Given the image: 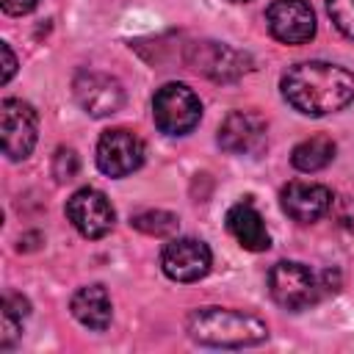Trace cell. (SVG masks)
<instances>
[{
  "label": "cell",
  "instance_id": "cell-9",
  "mask_svg": "<svg viewBox=\"0 0 354 354\" xmlns=\"http://www.w3.org/2000/svg\"><path fill=\"white\" fill-rule=\"evenodd\" d=\"M210 246L199 238H174L163 246L160 268L174 282H196L210 271Z\"/></svg>",
  "mask_w": 354,
  "mask_h": 354
},
{
  "label": "cell",
  "instance_id": "cell-14",
  "mask_svg": "<svg viewBox=\"0 0 354 354\" xmlns=\"http://www.w3.org/2000/svg\"><path fill=\"white\" fill-rule=\"evenodd\" d=\"M227 230L249 252H266L271 246V235L266 230V221L252 202H238L227 210Z\"/></svg>",
  "mask_w": 354,
  "mask_h": 354
},
{
  "label": "cell",
  "instance_id": "cell-8",
  "mask_svg": "<svg viewBox=\"0 0 354 354\" xmlns=\"http://www.w3.org/2000/svg\"><path fill=\"white\" fill-rule=\"evenodd\" d=\"M66 218L83 238H102L113 227V205L97 188H80L66 199Z\"/></svg>",
  "mask_w": 354,
  "mask_h": 354
},
{
  "label": "cell",
  "instance_id": "cell-18",
  "mask_svg": "<svg viewBox=\"0 0 354 354\" xmlns=\"http://www.w3.org/2000/svg\"><path fill=\"white\" fill-rule=\"evenodd\" d=\"M326 11L335 22V28L354 39V0H326Z\"/></svg>",
  "mask_w": 354,
  "mask_h": 354
},
{
  "label": "cell",
  "instance_id": "cell-23",
  "mask_svg": "<svg viewBox=\"0 0 354 354\" xmlns=\"http://www.w3.org/2000/svg\"><path fill=\"white\" fill-rule=\"evenodd\" d=\"M0 53H3V77H0V80L8 83V80L14 77V72H17V58H14L8 41H0Z\"/></svg>",
  "mask_w": 354,
  "mask_h": 354
},
{
  "label": "cell",
  "instance_id": "cell-24",
  "mask_svg": "<svg viewBox=\"0 0 354 354\" xmlns=\"http://www.w3.org/2000/svg\"><path fill=\"white\" fill-rule=\"evenodd\" d=\"M230 3H246V0H230Z\"/></svg>",
  "mask_w": 354,
  "mask_h": 354
},
{
  "label": "cell",
  "instance_id": "cell-13",
  "mask_svg": "<svg viewBox=\"0 0 354 354\" xmlns=\"http://www.w3.org/2000/svg\"><path fill=\"white\" fill-rule=\"evenodd\" d=\"M279 202H282V210L299 221V224H310V221H318L321 216H326L332 210V191L326 185H318V183H301V180H293L282 188L279 194Z\"/></svg>",
  "mask_w": 354,
  "mask_h": 354
},
{
  "label": "cell",
  "instance_id": "cell-17",
  "mask_svg": "<svg viewBox=\"0 0 354 354\" xmlns=\"http://www.w3.org/2000/svg\"><path fill=\"white\" fill-rule=\"evenodd\" d=\"M130 224L147 235H155V238H163V235H171L177 230V216L169 213V210H141L130 218Z\"/></svg>",
  "mask_w": 354,
  "mask_h": 354
},
{
  "label": "cell",
  "instance_id": "cell-21",
  "mask_svg": "<svg viewBox=\"0 0 354 354\" xmlns=\"http://www.w3.org/2000/svg\"><path fill=\"white\" fill-rule=\"evenodd\" d=\"M337 221H340V227H346V230H354V196H343L340 202H337Z\"/></svg>",
  "mask_w": 354,
  "mask_h": 354
},
{
  "label": "cell",
  "instance_id": "cell-12",
  "mask_svg": "<svg viewBox=\"0 0 354 354\" xmlns=\"http://www.w3.org/2000/svg\"><path fill=\"white\" fill-rule=\"evenodd\" d=\"M266 119L254 111H232L218 127V147L230 155H260L266 147Z\"/></svg>",
  "mask_w": 354,
  "mask_h": 354
},
{
  "label": "cell",
  "instance_id": "cell-11",
  "mask_svg": "<svg viewBox=\"0 0 354 354\" xmlns=\"http://www.w3.org/2000/svg\"><path fill=\"white\" fill-rule=\"evenodd\" d=\"M75 88V100L77 105L94 116V119H102V116H111L116 113L122 105H124V88L116 77L105 75V72H80L72 83Z\"/></svg>",
  "mask_w": 354,
  "mask_h": 354
},
{
  "label": "cell",
  "instance_id": "cell-15",
  "mask_svg": "<svg viewBox=\"0 0 354 354\" xmlns=\"http://www.w3.org/2000/svg\"><path fill=\"white\" fill-rule=\"evenodd\" d=\"M69 310L75 315L77 324H83L86 329H94V332H102L108 329L111 318H113V304H111V296L105 290V285H83L75 290L72 301H69Z\"/></svg>",
  "mask_w": 354,
  "mask_h": 354
},
{
  "label": "cell",
  "instance_id": "cell-3",
  "mask_svg": "<svg viewBox=\"0 0 354 354\" xmlns=\"http://www.w3.org/2000/svg\"><path fill=\"white\" fill-rule=\"evenodd\" d=\"M268 290L279 307L299 313L315 304L324 296L326 285H324V277L315 274L310 266L296 260H279L268 271Z\"/></svg>",
  "mask_w": 354,
  "mask_h": 354
},
{
  "label": "cell",
  "instance_id": "cell-16",
  "mask_svg": "<svg viewBox=\"0 0 354 354\" xmlns=\"http://www.w3.org/2000/svg\"><path fill=\"white\" fill-rule=\"evenodd\" d=\"M335 158V141L329 136H313V138H304L301 144L293 147L290 152V163L299 169V171H318L324 166H329Z\"/></svg>",
  "mask_w": 354,
  "mask_h": 354
},
{
  "label": "cell",
  "instance_id": "cell-5",
  "mask_svg": "<svg viewBox=\"0 0 354 354\" xmlns=\"http://www.w3.org/2000/svg\"><path fill=\"white\" fill-rule=\"evenodd\" d=\"M185 64L216 83H232L252 69V58L224 41H194L185 53Z\"/></svg>",
  "mask_w": 354,
  "mask_h": 354
},
{
  "label": "cell",
  "instance_id": "cell-19",
  "mask_svg": "<svg viewBox=\"0 0 354 354\" xmlns=\"http://www.w3.org/2000/svg\"><path fill=\"white\" fill-rule=\"evenodd\" d=\"M22 315H17V313H11V310H6L3 307V326H0V348H11L14 346V340L19 337V332H22Z\"/></svg>",
  "mask_w": 354,
  "mask_h": 354
},
{
  "label": "cell",
  "instance_id": "cell-2",
  "mask_svg": "<svg viewBox=\"0 0 354 354\" xmlns=\"http://www.w3.org/2000/svg\"><path fill=\"white\" fill-rule=\"evenodd\" d=\"M188 337L199 346H216V348H243L257 346L268 337L266 321H260L252 313L230 310V307H199L185 321Z\"/></svg>",
  "mask_w": 354,
  "mask_h": 354
},
{
  "label": "cell",
  "instance_id": "cell-6",
  "mask_svg": "<svg viewBox=\"0 0 354 354\" xmlns=\"http://www.w3.org/2000/svg\"><path fill=\"white\" fill-rule=\"evenodd\" d=\"M39 119L33 105L17 97H6L0 102V133H3V152L8 160H25L36 147Z\"/></svg>",
  "mask_w": 354,
  "mask_h": 354
},
{
  "label": "cell",
  "instance_id": "cell-20",
  "mask_svg": "<svg viewBox=\"0 0 354 354\" xmlns=\"http://www.w3.org/2000/svg\"><path fill=\"white\" fill-rule=\"evenodd\" d=\"M53 174L64 183V180H72L77 174V155L72 149H58L55 152V160H53Z\"/></svg>",
  "mask_w": 354,
  "mask_h": 354
},
{
  "label": "cell",
  "instance_id": "cell-22",
  "mask_svg": "<svg viewBox=\"0 0 354 354\" xmlns=\"http://www.w3.org/2000/svg\"><path fill=\"white\" fill-rule=\"evenodd\" d=\"M39 6V0H0V8L11 17H22V14H30L33 8Z\"/></svg>",
  "mask_w": 354,
  "mask_h": 354
},
{
  "label": "cell",
  "instance_id": "cell-10",
  "mask_svg": "<svg viewBox=\"0 0 354 354\" xmlns=\"http://www.w3.org/2000/svg\"><path fill=\"white\" fill-rule=\"evenodd\" d=\"M266 25L282 44H304L315 36V14L307 0H274L266 8Z\"/></svg>",
  "mask_w": 354,
  "mask_h": 354
},
{
  "label": "cell",
  "instance_id": "cell-4",
  "mask_svg": "<svg viewBox=\"0 0 354 354\" xmlns=\"http://www.w3.org/2000/svg\"><path fill=\"white\" fill-rule=\"evenodd\" d=\"M155 127L166 136H185L202 119V102L185 83H163L152 97Z\"/></svg>",
  "mask_w": 354,
  "mask_h": 354
},
{
  "label": "cell",
  "instance_id": "cell-7",
  "mask_svg": "<svg viewBox=\"0 0 354 354\" xmlns=\"http://www.w3.org/2000/svg\"><path fill=\"white\" fill-rule=\"evenodd\" d=\"M144 163V141L124 127H111L97 141V169L108 177H127Z\"/></svg>",
  "mask_w": 354,
  "mask_h": 354
},
{
  "label": "cell",
  "instance_id": "cell-1",
  "mask_svg": "<svg viewBox=\"0 0 354 354\" xmlns=\"http://www.w3.org/2000/svg\"><path fill=\"white\" fill-rule=\"evenodd\" d=\"M279 86L288 105L304 116H329L354 100V75L329 61H299Z\"/></svg>",
  "mask_w": 354,
  "mask_h": 354
}]
</instances>
